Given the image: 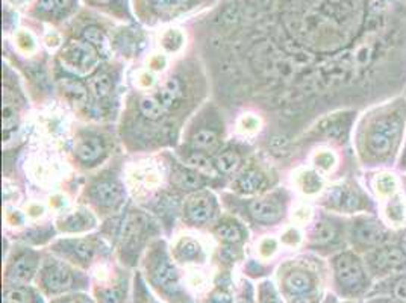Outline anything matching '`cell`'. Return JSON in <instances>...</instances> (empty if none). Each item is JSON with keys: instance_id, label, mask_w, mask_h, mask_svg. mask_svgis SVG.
Listing matches in <instances>:
<instances>
[{"instance_id": "1", "label": "cell", "mask_w": 406, "mask_h": 303, "mask_svg": "<svg viewBox=\"0 0 406 303\" xmlns=\"http://www.w3.org/2000/svg\"><path fill=\"white\" fill-rule=\"evenodd\" d=\"M41 285L47 294H62L77 286V277L67 266L50 262L41 272Z\"/></svg>"}, {"instance_id": "2", "label": "cell", "mask_w": 406, "mask_h": 303, "mask_svg": "<svg viewBox=\"0 0 406 303\" xmlns=\"http://www.w3.org/2000/svg\"><path fill=\"white\" fill-rule=\"evenodd\" d=\"M62 61L68 70L86 73L98 64V52L89 42H73L64 49Z\"/></svg>"}, {"instance_id": "3", "label": "cell", "mask_w": 406, "mask_h": 303, "mask_svg": "<svg viewBox=\"0 0 406 303\" xmlns=\"http://www.w3.org/2000/svg\"><path fill=\"white\" fill-rule=\"evenodd\" d=\"M152 281L167 297L176 299L181 296V281L178 270L167 258L156 261L152 270Z\"/></svg>"}, {"instance_id": "4", "label": "cell", "mask_w": 406, "mask_h": 303, "mask_svg": "<svg viewBox=\"0 0 406 303\" xmlns=\"http://www.w3.org/2000/svg\"><path fill=\"white\" fill-rule=\"evenodd\" d=\"M335 272L338 282L347 290L360 288L364 282V272L360 261L349 253L340 255L335 259Z\"/></svg>"}, {"instance_id": "5", "label": "cell", "mask_w": 406, "mask_h": 303, "mask_svg": "<svg viewBox=\"0 0 406 303\" xmlns=\"http://www.w3.org/2000/svg\"><path fill=\"white\" fill-rule=\"evenodd\" d=\"M37 273V258L32 253H23L8 267L6 279L10 285H28Z\"/></svg>"}, {"instance_id": "6", "label": "cell", "mask_w": 406, "mask_h": 303, "mask_svg": "<svg viewBox=\"0 0 406 303\" xmlns=\"http://www.w3.org/2000/svg\"><path fill=\"white\" fill-rule=\"evenodd\" d=\"M284 288L294 299L306 296L314 288L313 277L302 270H293L284 277Z\"/></svg>"}, {"instance_id": "7", "label": "cell", "mask_w": 406, "mask_h": 303, "mask_svg": "<svg viewBox=\"0 0 406 303\" xmlns=\"http://www.w3.org/2000/svg\"><path fill=\"white\" fill-rule=\"evenodd\" d=\"M212 202L208 196H194L190 199L187 211L188 217L194 223H203L211 219L212 215Z\"/></svg>"}, {"instance_id": "8", "label": "cell", "mask_w": 406, "mask_h": 303, "mask_svg": "<svg viewBox=\"0 0 406 303\" xmlns=\"http://www.w3.org/2000/svg\"><path fill=\"white\" fill-rule=\"evenodd\" d=\"M250 212L255 219L262 223H275L281 217V208L275 201L261 199L250 205Z\"/></svg>"}, {"instance_id": "9", "label": "cell", "mask_w": 406, "mask_h": 303, "mask_svg": "<svg viewBox=\"0 0 406 303\" xmlns=\"http://www.w3.org/2000/svg\"><path fill=\"white\" fill-rule=\"evenodd\" d=\"M405 264V255L399 249H385L373 253L371 257V266L376 270H385V268H394L400 267Z\"/></svg>"}, {"instance_id": "10", "label": "cell", "mask_w": 406, "mask_h": 303, "mask_svg": "<svg viewBox=\"0 0 406 303\" xmlns=\"http://www.w3.org/2000/svg\"><path fill=\"white\" fill-rule=\"evenodd\" d=\"M3 303H43L38 294L26 285H8L3 291Z\"/></svg>"}, {"instance_id": "11", "label": "cell", "mask_w": 406, "mask_h": 303, "mask_svg": "<svg viewBox=\"0 0 406 303\" xmlns=\"http://www.w3.org/2000/svg\"><path fill=\"white\" fill-rule=\"evenodd\" d=\"M94 197L103 206H114L122 197V190L114 182H100L94 188Z\"/></svg>"}, {"instance_id": "12", "label": "cell", "mask_w": 406, "mask_h": 303, "mask_svg": "<svg viewBox=\"0 0 406 303\" xmlns=\"http://www.w3.org/2000/svg\"><path fill=\"white\" fill-rule=\"evenodd\" d=\"M105 154V146L99 138H86L76 149V155L84 163H94Z\"/></svg>"}, {"instance_id": "13", "label": "cell", "mask_w": 406, "mask_h": 303, "mask_svg": "<svg viewBox=\"0 0 406 303\" xmlns=\"http://www.w3.org/2000/svg\"><path fill=\"white\" fill-rule=\"evenodd\" d=\"M179 94H181V82L176 77H170L169 81L161 86V90H159L158 100L163 103V107L165 109H169L173 107V103L178 100Z\"/></svg>"}, {"instance_id": "14", "label": "cell", "mask_w": 406, "mask_h": 303, "mask_svg": "<svg viewBox=\"0 0 406 303\" xmlns=\"http://www.w3.org/2000/svg\"><path fill=\"white\" fill-rule=\"evenodd\" d=\"M356 238L364 244H376L382 240V230L375 223H362L356 229Z\"/></svg>"}, {"instance_id": "15", "label": "cell", "mask_w": 406, "mask_h": 303, "mask_svg": "<svg viewBox=\"0 0 406 303\" xmlns=\"http://www.w3.org/2000/svg\"><path fill=\"white\" fill-rule=\"evenodd\" d=\"M262 182H264V178H262V174L257 170H248L244 172L240 179H238V187L243 191V193H255L261 185Z\"/></svg>"}, {"instance_id": "16", "label": "cell", "mask_w": 406, "mask_h": 303, "mask_svg": "<svg viewBox=\"0 0 406 303\" xmlns=\"http://www.w3.org/2000/svg\"><path fill=\"white\" fill-rule=\"evenodd\" d=\"M240 163H241V158H240V155L237 154V152L226 150V152H223L221 155L217 156L216 167L223 173H232L238 169Z\"/></svg>"}, {"instance_id": "17", "label": "cell", "mask_w": 406, "mask_h": 303, "mask_svg": "<svg viewBox=\"0 0 406 303\" xmlns=\"http://www.w3.org/2000/svg\"><path fill=\"white\" fill-rule=\"evenodd\" d=\"M193 145L197 149L212 150V149H216L219 145V137H217L216 132L208 131V129H202V131H199L197 134H194Z\"/></svg>"}, {"instance_id": "18", "label": "cell", "mask_w": 406, "mask_h": 303, "mask_svg": "<svg viewBox=\"0 0 406 303\" xmlns=\"http://www.w3.org/2000/svg\"><path fill=\"white\" fill-rule=\"evenodd\" d=\"M369 147L375 155L384 156L388 154L389 149H391V141H389V138L387 137L385 134L375 132V134L370 135Z\"/></svg>"}, {"instance_id": "19", "label": "cell", "mask_w": 406, "mask_h": 303, "mask_svg": "<svg viewBox=\"0 0 406 303\" xmlns=\"http://www.w3.org/2000/svg\"><path fill=\"white\" fill-rule=\"evenodd\" d=\"M140 109L142 114L150 118V120H158V118L164 114L165 108L163 107V103L158 100V98H146L141 100Z\"/></svg>"}, {"instance_id": "20", "label": "cell", "mask_w": 406, "mask_h": 303, "mask_svg": "<svg viewBox=\"0 0 406 303\" xmlns=\"http://www.w3.org/2000/svg\"><path fill=\"white\" fill-rule=\"evenodd\" d=\"M335 234H337L335 226L331 225V223L328 221H322L318 223L314 229V240L320 244H326L335 238Z\"/></svg>"}, {"instance_id": "21", "label": "cell", "mask_w": 406, "mask_h": 303, "mask_svg": "<svg viewBox=\"0 0 406 303\" xmlns=\"http://www.w3.org/2000/svg\"><path fill=\"white\" fill-rule=\"evenodd\" d=\"M187 164L191 167V169L196 170L197 173L202 172V173H210V174H214L216 173V170H214V164L210 161L208 158L201 155V154H194L191 155L188 159H187Z\"/></svg>"}, {"instance_id": "22", "label": "cell", "mask_w": 406, "mask_h": 303, "mask_svg": "<svg viewBox=\"0 0 406 303\" xmlns=\"http://www.w3.org/2000/svg\"><path fill=\"white\" fill-rule=\"evenodd\" d=\"M216 234L228 243H237L241 240V230L235 225H229V223H225V225H220L216 229Z\"/></svg>"}, {"instance_id": "23", "label": "cell", "mask_w": 406, "mask_h": 303, "mask_svg": "<svg viewBox=\"0 0 406 303\" xmlns=\"http://www.w3.org/2000/svg\"><path fill=\"white\" fill-rule=\"evenodd\" d=\"M199 252H201V247H199L197 243L191 241V240H184L179 247H178V255L181 259L184 261H193L197 258Z\"/></svg>"}, {"instance_id": "24", "label": "cell", "mask_w": 406, "mask_h": 303, "mask_svg": "<svg viewBox=\"0 0 406 303\" xmlns=\"http://www.w3.org/2000/svg\"><path fill=\"white\" fill-rule=\"evenodd\" d=\"M91 91L98 99L107 98L111 91V81L108 76H98L91 81Z\"/></svg>"}, {"instance_id": "25", "label": "cell", "mask_w": 406, "mask_h": 303, "mask_svg": "<svg viewBox=\"0 0 406 303\" xmlns=\"http://www.w3.org/2000/svg\"><path fill=\"white\" fill-rule=\"evenodd\" d=\"M179 181L182 185L191 190H197L203 187V179L197 172H181Z\"/></svg>"}, {"instance_id": "26", "label": "cell", "mask_w": 406, "mask_h": 303, "mask_svg": "<svg viewBox=\"0 0 406 303\" xmlns=\"http://www.w3.org/2000/svg\"><path fill=\"white\" fill-rule=\"evenodd\" d=\"M259 303H282L279 296L275 290V286L270 282H264L259 286Z\"/></svg>"}, {"instance_id": "27", "label": "cell", "mask_w": 406, "mask_h": 303, "mask_svg": "<svg viewBox=\"0 0 406 303\" xmlns=\"http://www.w3.org/2000/svg\"><path fill=\"white\" fill-rule=\"evenodd\" d=\"M61 85L64 86V90H66L68 94L73 95L76 100L85 99L86 91L81 82L75 81V79H64V81H61Z\"/></svg>"}, {"instance_id": "28", "label": "cell", "mask_w": 406, "mask_h": 303, "mask_svg": "<svg viewBox=\"0 0 406 303\" xmlns=\"http://www.w3.org/2000/svg\"><path fill=\"white\" fill-rule=\"evenodd\" d=\"M15 125H17V116H15V109L10 102L5 99L3 103V131L10 132L12 131Z\"/></svg>"}, {"instance_id": "29", "label": "cell", "mask_w": 406, "mask_h": 303, "mask_svg": "<svg viewBox=\"0 0 406 303\" xmlns=\"http://www.w3.org/2000/svg\"><path fill=\"white\" fill-rule=\"evenodd\" d=\"M73 250L76 253V257L82 262L91 261L93 253H94V249L91 247V244H89L86 241H76L73 244Z\"/></svg>"}, {"instance_id": "30", "label": "cell", "mask_w": 406, "mask_h": 303, "mask_svg": "<svg viewBox=\"0 0 406 303\" xmlns=\"http://www.w3.org/2000/svg\"><path fill=\"white\" fill-rule=\"evenodd\" d=\"M84 38L93 46H105V43H107L105 37H103L100 29H98V28H86L84 30Z\"/></svg>"}, {"instance_id": "31", "label": "cell", "mask_w": 406, "mask_h": 303, "mask_svg": "<svg viewBox=\"0 0 406 303\" xmlns=\"http://www.w3.org/2000/svg\"><path fill=\"white\" fill-rule=\"evenodd\" d=\"M122 293L117 288H107L100 291V303H122Z\"/></svg>"}, {"instance_id": "32", "label": "cell", "mask_w": 406, "mask_h": 303, "mask_svg": "<svg viewBox=\"0 0 406 303\" xmlns=\"http://www.w3.org/2000/svg\"><path fill=\"white\" fill-rule=\"evenodd\" d=\"M185 3V0H154V5L159 11H173L178 10Z\"/></svg>"}, {"instance_id": "33", "label": "cell", "mask_w": 406, "mask_h": 303, "mask_svg": "<svg viewBox=\"0 0 406 303\" xmlns=\"http://www.w3.org/2000/svg\"><path fill=\"white\" fill-rule=\"evenodd\" d=\"M210 303H232V296L225 288H217L211 294Z\"/></svg>"}, {"instance_id": "34", "label": "cell", "mask_w": 406, "mask_h": 303, "mask_svg": "<svg viewBox=\"0 0 406 303\" xmlns=\"http://www.w3.org/2000/svg\"><path fill=\"white\" fill-rule=\"evenodd\" d=\"M378 187L382 193H388V191H391L394 187V179L391 176H388V174H385V176H382L378 181Z\"/></svg>"}, {"instance_id": "35", "label": "cell", "mask_w": 406, "mask_h": 303, "mask_svg": "<svg viewBox=\"0 0 406 303\" xmlns=\"http://www.w3.org/2000/svg\"><path fill=\"white\" fill-rule=\"evenodd\" d=\"M394 296L399 299L400 302L406 303V277L400 279L399 282L394 286Z\"/></svg>"}, {"instance_id": "36", "label": "cell", "mask_w": 406, "mask_h": 303, "mask_svg": "<svg viewBox=\"0 0 406 303\" xmlns=\"http://www.w3.org/2000/svg\"><path fill=\"white\" fill-rule=\"evenodd\" d=\"M52 303H91V300L86 296H68L55 300Z\"/></svg>"}, {"instance_id": "37", "label": "cell", "mask_w": 406, "mask_h": 303, "mask_svg": "<svg viewBox=\"0 0 406 303\" xmlns=\"http://www.w3.org/2000/svg\"><path fill=\"white\" fill-rule=\"evenodd\" d=\"M55 6H57L55 0H39L38 2V10L44 12H50Z\"/></svg>"}, {"instance_id": "38", "label": "cell", "mask_w": 406, "mask_h": 303, "mask_svg": "<svg viewBox=\"0 0 406 303\" xmlns=\"http://www.w3.org/2000/svg\"><path fill=\"white\" fill-rule=\"evenodd\" d=\"M291 303H317V297L302 296V297H296V299H294V302H291Z\"/></svg>"}, {"instance_id": "39", "label": "cell", "mask_w": 406, "mask_h": 303, "mask_svg": "<svg viewBox=\"0 0 406 303\" xmlns=\"http://www.w3.org/2000/svg\"><path fill=\"white\" fill-rule=\"evenodd\" d=\"M235 303H253L250 290H248V293H243L241 296H240V299H238Z\"/></svg>"}, {"instance_id": "40", "label": "cell", "mask_w": 406, "mask_h": 303, "mask_svg": "<svg viewBox=\"0 0 406 303\" xmlns=\"http://www.w3.org/2000/svg\"><path fill=\"white\" fill-rule=\"evenodd\" d=\"M55 3H57V8H59V10H66V8L73 3V0H55Z\"/></svg>"}, {"instance_id": "41", "label": "cell", "mask_w": 406, "mask_h": 303, "mask_svg": "<svg viewBox=\"0 0 406 303\" xmlns=\"http://www.w3.org/2000/svg\"><path fill=\"white\" fill-rule=\"evenodd\" d=\"M402 249H403V252L406 253V234H405V237L402 238Z\"/></svg>"}, {"instance_id": "42", "label": "cell", "mask_w": 406, "mask_h": 303, "mask_svg": "<svg viewBox=\"0 0 406 303\" xmlns=\"http://www.w3.org/2000/svg\"><path fill=\"white\" fill-rule=\"evenodd\" d=\"M94 2H95V3H109L111 0H94Z\"/></svg>"}, {"instance_id": "43", "label": "cell", "mask_w": 406, "mask_h": 303, "mask_svg": "<svg viewBox=\"0 0 406 303\" xmlns=\"http://www.w3.org/2000/svg\"><path fill=\"white\" fill-rule=\"evenodd\" d=\"M388 303H403V302H400V300H399V302H388Z\"/></svg>"}, {"instance_id": "44", "label": "cell", "mask_w": 406, "mask_h": 303, "mask_svg": "<svg viewBox=\"0 0 406 303\" xmlns=\"http://www.w3.org/2000/svg\"><path fill=\"white\" fill-rule=\"evenodd\" d=\"M323 303H332V302H331V300H329V299H328V300H324V302H323Z\"/></svg>"}]
</instances>
